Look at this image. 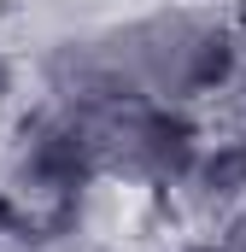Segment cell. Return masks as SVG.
<instances>
[{
    "instance_id": "6da1fadb",
    "label": "cell",
    "mask_w": 246,
    "mask_h": 252,
    "mask_svg": "<svg viewBox=\"0 0 246 252\" xmlns=\"http://www.w3.org/2000/svg\"><path fill=\"white\" fill-rule=\"evenodd\" d=\"M70 64H76L82 106H106V100L182 106V100L223 88L241 64V47H235V30L217 12L170 6V12L135 18L123 30H106L100 41L70 53Z\"/></svg>"
}]
</instances>
